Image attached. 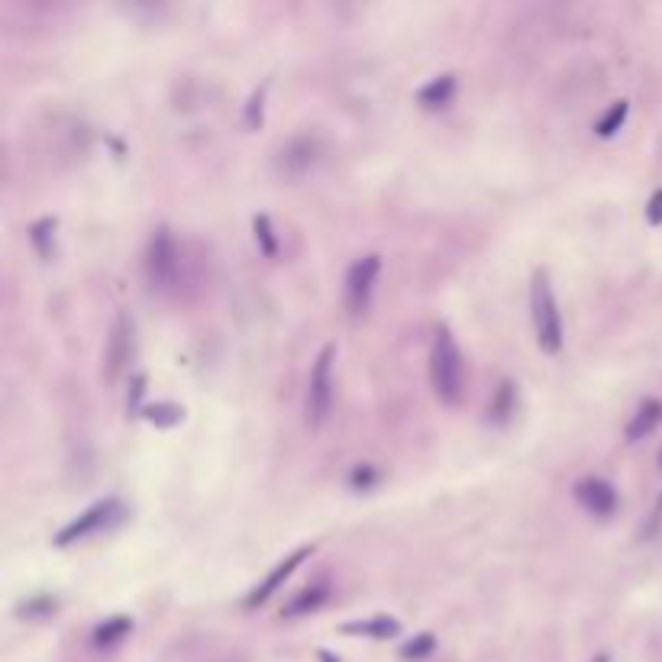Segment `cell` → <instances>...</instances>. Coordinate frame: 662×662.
I'll return each instance as SVG.
<instances>
[{"instance_id": "obj_1", "label": "cell", "mask_w": 662, "mask_h": 662, "mask_svg": "<svg viewBox=\"0 0 662 662\" xmlns=\"http://www.w3.org/2000/svg\"><path fill=\"white\" fill-rule=\"evenodd\" d=\"M430 382L436 398L443 404H459L462 391H466V362H462L459 343L446 327L436 330L433 349H430Z\"/></svg>"}, {"instance_id": "obj_2", "label": "cell", "mask_w": 662, "mask_h": 662, "mask_svg": "<svg viewBox=\"0 0 662 662\" xmlns=\"http://www.w3.org/2000/svg\"><path fill=\"white\" fill-rule=\"evenodd\" d=\"M530 314H533V330H537L540 349L543 352H559L562 349V317H559L556 294H553V285H549L546 272L533 275Z\"/></svg>"}, {"instance_id": "obj_3", "label": "cell", "mask_w": 662, "mask_h": 662, "mask_svg": "<svg viewBox=\"0 0 662 662\" xmlns=\"http://www.w3.org/2000/svg\"><path fill=\"white\" fill-rule=\"evenodd\" d=\"M146 275H149V285L156 291H172L178 285V275H181V252L175 236L168 233L165 227H159L149 239V249H146Z\"/></svg>"}, {"instance_id": "obj_4", "label": "cell", "mask_w": 662, "mask_h": 662, "mask_svg": "<svg viewBox=\"0 0 662 662\" xmlns=\"http://www.w3.org/2000/svg\"><path fill=\"white\" fill-rule=\"evenodd\" d=\"M333 346H323L320 356L314 359L311 369V385H307V424L320 427L330 417L333 407Z\"/></svg>"}, {"instance_id": "obj_5", "label": "cell", "mask_w": 662, "mask_h": 662, "mask_svg": "<svg viewBox=\"0 0 662 662\" xmlns=\"http://www.w3.org/2000/svg\"><path fill=\"white\" fill-rule=\"evenodd\" d=\"M317 159H320V143L314 136H291L288 143L278 149L275 168L281 178L294 181V178H304L307 172H311Z\"/></svg>"}, {"instance_id": "obj_6", "label": "cell", "mask_w": 662, "mask_h": 662, "mask_svg": "<svg viewBox=\"0 0 662 662\" xmlns=\"http://www.w3.org/2000/svg\"><path fill=\"white\" fill-rule=\"evenodd\" d=\"M378 272H382V259L378 256H362L359 262H352V269L346 275V304L356 317L369 311Z\"/></svg>"}, {"instance_id": "obj_7", "label": "cell", "mask_w": 662, "mask_h": 662, "mask_svg": "<svg viewBox=\"0 0 662 662\" xmlns=\"http://www.w3.org/2000/svg\"><path fill=\"white\" fill-rule=\"evenodd\" d=\"M117 511H120V504H117L114 498L97 501V504L88 507V511H84L81 517H75L68 527H62V530H59V537H55V543H59V546H68V543L84 540V537H88V533H94V530H101L104 524H110Z\"/></svg>"}, {"instance_id": "obj_8", "label": "cell", "mask_w": 662, "mask_h": 662, "mask_svg": "<svg viewBox=\"0 0 662 662\" xmlns=\"http://www.w3.org/2000/svg\"><path fill=\"white\" fill-rule=\"evenodd\" d=\"M311 553H314V546H301V549H294V553H291L288 559H281L278 566H275L269 575H265V582H262V585H256V588L249 591L246 608H256V604H265V601H269V598L275 595V591H278L281 585H285V582L291 579V572L298 569L301 562H304L307 556H311Z\"/></svg>"}, {"instance_id": "obj_9", "label": "cell", "mask_w": 662, "mask_h": 662, "mask_svg": "<svg viewBox=\"0 0 662 662\" xmlns=\"http://www.w3.org/2000/svg\"><path fill=\"white\" fill-rule=\"evenodd\" d=\"M575 498H579L595 517H611L617 511V491L614 485H608L604 478L588 475L575 485Z\"/></svg>"}, {"instance_id": "obj_10", "label": "cell", "mask_w": 662, "mask_h": 662, "mask_svg": "<svg viewBox=\"0 0 662 662\" xmlns=\"http://www.w3.org/2000/svg\"><path fill=\"white\" fill-rule=\"evenodd\" d=\"M130 336H133L130 320H126V314H120L114 323V333H110V346H107V378L110 382H117L120 369L130 362V346H133Z\"/></svg>"}, {"instance_id": "obj_11", "label": "cell", "mask_w": 662, "mask_h": 662, "mask_svg": "<svg viewBox=\"0 0 662 662\" xmlns=\"http://www.w3.org/2000/svg\"><path fill=\"white\" fill-rule=\"evenodd\" d=\"M659 420H662V401H659V398H646V401L637 407V414L630 417L627 440L637 443V440H643V436H650V433L659 427Z\"/></svg>"}, {"instance_id": "obj_12", "label": "cell", "mask_w": 662, "mask_h": 662, "mask_svg": "<svg viewBox=\"0 0 662 662\" xmlns=\"http://www.w3.org/2000/svg\"><path fill=\"white\" fill-rule=\"evenodd\" d=\"M327 585L323 582H317V585H307V588H301L298 595H294L285 608H281V617H304V614H311V611H317L323 601H327Z\"/></svg>"}, {"instance_id": "obj_13", "label": "cell", "mask_w": 662, "mask_h": 662, "mask_svg": "<svg viewBox=\"0 0 662 662\" xmlns=\"http://www.w3.org/2000/svg\"><path fill=\"white\" fill-rule=\"evenodd\" d=\"M453 91H456V75H440V78H433L430 84L420 88L417 101L424 107H443V104H449Z\"/></svg>"}, {"instance_id": "obj_14", "label": "cell", "mask_w": 662, "mask_h": 662, "mask_svg": "<svg viewBox=\"0 0 662 662\" xmlns=\"http://www.w3.org/2000/svg\"><path fill=\"white\" fill-rule=\"evenodd\" d=\"M398 621L388 614H378V617H369V621H356V624H346L343 630L346 633H362V637H375V640H388L398 633Z\"/></svg>"}, {"instance_id": "obj_15", "label": "cell", "mask_w": 662, "mask_h": 662, "mask_svg": "<svg viewBox=\"0 0 662 662\" xmlns=\"http://www.w3.org/2000/svg\"><path fill=\"white\" fill-rule=\"evenodd\" d=\"M130 630H133L130 617H110V621H104L101 627L94 630V646H101V650H110V646H117Z\"/></svg>"}, {"instance_id": "obj_16", "label": "cell", "mask_w": 662, "mask_h": 662, "mask_svg": "<svg viewBox=\"0 0 662 662\" xmlns=\"http://www.w3.org/2000/svg\"><path fill=\"white\" fill-rule=\"evenodd\" d=\"M252 230H256V243H259V249L265 252V256H275L278 252V243H275V233H272V220L265 217V214H259L256 220H252Z\"/></svg>"}, {"instance_id": "obj_17", "label": "cell", "mask_w": 662, "mask_h": 662, "mask_svg": "<svg viewBox=\"0 0 662 662\" xmlns=\"http://www.w3.org/2000/svg\"><path fill=\"white\" fill-rule=\"evenodd\" d=\"M627 110H630L627 101H617V104L608 110V114H604V117L598 120V126H595L598 136H614L617 130H621V123L627 120Z\"/></svg>"}, {"instance_id": "obj_18", "label": "cell", "mask_w": 662, "mask_h": 662, "mask_svg": "<svg viewBox=\"0 0 662 662\" xmlns=\"http://www.w3.org/2000/svg\"><path fill=\"white\" fill-rule=\"evenodd\" d=\"M146 417L159 427H172L185 417V411H181L178 404H152V407H146Z\"/></svg>"}, {"instance_id": "obj_19", "label": "cell", "mask_w": 662, "mask_h": 662, "mask_svg": "<svg viewBox=\"0 0 662 662\" xmlns=\"http://www.w3.org/2000/svg\"><path fill=\"white\" fill-rule=\"evenodd\" d=\"M52 233H55V220H39L36 227H33V233H30V239L36 243V249H39V256H52Z\"/></svg>"}, {"instance_id": "obj_20", "label": "cell", "mask_w": 662, "mask_h": 662, "mask_svg": "<svg viewBox=\"0 0 662 662\" xmlns=\"http://www.w3.org/2000/svg\"><path fill=\"white\" fill-rule=\"evenodd\" d=\"M511 411H514V385L504 382V385L498 388V398L491 401V411H488V414L495 417V420H504Z\"/></svg>"}, {"instance_id": "obj_21", "label": "cell", "mask_w": 662, "mask_h": 662, "mask_svg": "<svg viewBox=\"0 0 662 662\" xmlns=\"http://www.w3.org/2000/svg\"><path fill=\"white\" fill-rule=\"evenodd\" d=\"M433 646H436V640H433V633H420V637H414L411 643L404 646V656L407 659H424V656H430L433 653Z\"/></svg>"}, {"instance_id": "obj_22", "label": "cell", "mask_w": 662, "mask_h": 662, "mask_svg": "<svg viewBox=\"0 0 662 662\" xmlns=\"http://www.w3.org/2000/svg\"><path fill=\"white\" fill-rule=\"evenodd\" d=\"M262 101H265L262 91H256V94L249 97V104H246V126H259L262 123Z\"/></svg>"}, {"instance_id": "obj_23", "label": "cell", "mask_w": 662, "mask_h": 662, "mask_svg": "<svg viewBox=\"0 0 662 662\" xmlns=\"http://www.w3.org/2000/svg\"><path fill=\"white\" fill-rule=\"evenodd\" d=\"M646 220H650L653 227H656V223H662V191H656V194H653L650 207H646Z\"/></svg>"}, {"instance_id": "obj_24", "label": "cell", "mask_w": 662, "mask_h": 662, "mask_svg": "<svg viewBox=\"0 0 662 662\" xmlns=\"http://www.w3.org/2000/svg\"><path fill=\"white\" fill-rule=\"evenodd\" d=\"M320 662H340V659H333L330 653H320Z\"/></svg>"}, {"instance_id": "obj_25", "label": "cell", "mask_w": 662, "mask_h": 662, "mask_svg": "<svg viewBox=\"0 0 662 662\" xmlns=\"http://www.w3.org/2000/svg\"><path fill=\"white\" fill-rule=\"evenodd\" d=\"M598 662H608V659H604V656H598Z\"/></svg>"}]
</instances>
